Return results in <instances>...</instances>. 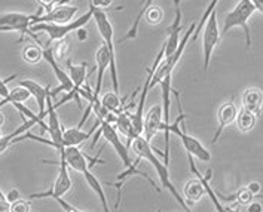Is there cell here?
Wrapping results in <instances>:
<instances>
[{"instance_id": "1", "label": "cell", "mask_w": 263, "mask_h": 212, "mask_svg": "<svg viewBox=\"0 0 263 212\" xmlns=\"http://www.w3.org/2000/svg\"><path fill=\"white\" fill-rule=\"evenodd\" d=\"M171 92L176 95V99H177V105H179V117H176V122L174 123H170V125H162V129L161 131H165V153H164V159H165V165H168V141H170V134H174L176 137L180 138L183 147L186 149L187 155H191L192 157H196L198 160L201 162H210L211 160V155L208 152L207 149L202 145V142L199 140H196L195 137L189 135L187 132H184V129H180V125L183 120H186V114L183 113L181 110V104H180V92L173 89L171 88Z\"/></svg>"}, {"instance_id": "2", "label": "cell", "mask_w": 263, "mask_h": 212, "mask_svg": "<svg viewBox=\"0 0 263 212\" xmlns=\"http://www.w3.org/2000/svg\"><path fill=\"white\" fill-rule=\"evenodd\" d=\"M131 149H133V152L137 155L139 159H144V160H147V162L152 165L153 168H155V171H156V174H158V177H159V180H161V184L165 187V190H168V192L171 193V196L177 200V203L180 205L181 208L186 212H192V209L189 208V205H186L184 199L181 198V195L177 192V188L174 187V184L171 183V180H170V172H168V166L164 165V163L156 157V153H155V150H153L152 144L146 141V140L143 138V135H140V137H137L134 141L131 142Z\"/></svg>"}, {"instance_id": "3", "label": "cell", "mask_w": 263, "mask_h": 212, "mask_svg": "<svg viewBox=\"0 0 263 212\" xmlns=\"http://www.w3.org/2000/svg\"><path fill=\"white\" fill-rule=\"evenodd\" d=\"M254 12H256V8L253 6V3L250 0H239V3L236 5L235 9H232L224 16V23H223L220 36L228 34L231 30L235 29V27H241L246 33V49L250 51L251 49V33H250L249 29V19Z\"/></svg>"}, {"instance_id": "4", "label": "cell", "mask_w": 263, "mask_h": 212, "mask_svg": "<svg viewBox=\"0 0 263 212\" xmlns=\"http://www.w3.org/2000/svg\"><path fill=\"white\" fill-rule=\"evenodd\" d=\"M94 9H96V8H94V5H92L91 0H89V9H88V12H85V14H83L81 18H78L76 21H70L67 24H49V23H41V24H33V26L30 27V30H31V33L43 31V33H46V34L49 36V40H51V42H54V40L58 42V40H61V39H66L71 31L85 27V24H88L89 19L92 18Z\"/></svg>"}, {"instance_id": "5", "label": "cell", "mask_w": 263, "mask_h": 212, "mask_svg": "<svg viewBox=\"0 0 263 212\" xmlns=\"http://www.w3.org/2000/svg\"><path fill=\"white\" fill-rule=\"evenodd\" d=\"M96 8V6H94ZM94 19L97 24V29L103 37V43L107 46L109 54H110V76L111 83H113V92L119 95V80H118V69H116V54H115V43H113V26H111L109 15L106 11L94 9Z\"/></svg>"}, {"instance_id": "6", "label": "cell", "mask_w": 263, "mask_h": 212, "mask_svg": "<svg viewBox=\"0 0 263 212\" xmlns=\"http://www.w3.org/2000/svg\"><path fill=\"white\" fill-rule=\"evenodd\" d=\"M220 29L217 23V11H213L208 16L207 23L204 24V33H202V52H204V70L207 71L213 58V52L220 40Z\"/></svg>"}, {"instance_id": "7", "label": "cell", "mask_w": 263, "mask_h": 212, "mask_svg": "<svg viewBox=\"0 0 263 212\" xmlns=\"http://www.w3.org/2000/svg\"><path fill=\"white\" fill-rule=\"evenodd\" d=\"M71 187V178H70L69 174V166L66 163V159L64 156L60 155V171H58V175H57V180L54 185L46 190V192H42V193H33L30 195V199H46V198H63Z\"/></svg>"}, {"instance_id": "8", "label": "cell", "mask_w": 263, "mask_h": 212, "mask_svg": "<svg viewBox=\"0 0 263 212\" xmlns=\"http://www.w3.org/2000/svg\"><path fill=\"white\" fill-rule=\"evenodd\" d=\"M100 135H103L104 137V140L106 142H109L111 147L115 149V152L118 153L119 156V159L124 162V166L125 168H128L133 162H131V159H129V153H128V147L125 145L124 142L121 141V138H119V135H118V131H116V128L110 125V123H107V122H101L100 123V126H98L97 131V135L94 137V141H92V145L91 147H94L96 145V142H97L98 137Z\"/></svg>"}, {"instance_id": "9", "label": "cell", "mask_w": 263, "mask_h": 212, "mask_svg": "<svg viewBox=\"0 0 263 212\" xmlns=\"http://www.w3.org/2000/svg\"><path fill=\"white\" fill-rule=\"evenodd\" d=\"M42 58L51 66V69L54 70L55 77L58 79V83H60V86H58L57 89H54L52 92H49V95L52 97V99L55 98L58 94H61V92H66V94H69L71 98L76 99V97L73 95V83H71V80H70L69 73L64 71L60 66H58V61H57L55 58H54V55H52V48L43 49Z\"/></svg>"}, {"instance_id": "10", "label": "cell", "mask_w": 263, "mask_h": 212, "mask_svg": "<svg viewBox=\"0 0 263 212\" xmlns=\"http://www.w3.org/2000/svg\"><path fill=\"white\" fill-rule=\"evenodd\" d=\"M60 155L64 156L67 166L81 172V174H83L85 171L91 169L97 163H106L103 159H100V155H97L96 157H89V156L82 153L79 150V147H64V150Z\"/></svg>"}, {"instance_id": "11", "label": "cell", "mask_w": 263, "mask_h": 212, "mask_svg": "<svg viewBox=\"0 0 263 212\" xmlns=\"http://www.w3.org/2000/svg\"><path fill=\"white\" fill-rule=\"evenodd\" d=\"M79 11L78 6H70L69 3L64 5H55L51 11L43 12L42 15H33V24L41 23H49V24H67L71 21V18Z\"/></svg>"}, {"instance_id": "12", "label": "cell", "mask_w": 263, "mask_h": 212, "mask_svg": "<svg viewBox=\"0 0 263 212\" xmlns=\"http://www.w3.org/2000/svg\"><path fill=\"white\" fill-rule=\"evenodd\" d=\"M46 117H48L46 131L49 132V137H51L48 145L54 147L58 153H61L64 150V145H63V128L60 125L57 109L54 107V101H52L51 95L46 97Z\"/></svg>"}, {"instance_id": "13", "label": "cell", "mask_w": 263, "mask_h": 212, "mask_svg": "<svg viewBox=\"0 0 263 212\" xmlns=\"http://www.w3.org/2000/svg\"><path fill=\"white\" fill-rule=\"evenodd\" d=\"M164 119H162V107L159 104L153 105L152 109L143 117V138L147 142L153 140V137L162 129Z\"/></svg>"}, {"instance_id": "14", "label": "cell", "mask_w": 263, "mask_h": 212, "mask_svg": "<svg viewBox=\"0 0 263 212\" xmlns=\"http://www.w3.org/2000/svg\"><path fill=\"white\" fill-rule=\"evenodd\" d=\"M181 29H183V24H181L180 6H176V18H174V23L165 30L168 37H166V40L164 42V58L171 57L177 51V46L180 43Z\"/></svg>"}, {"instance_id": "15", "label": "cell", "mask_w": 263, "mask_h": 212, "mask_svg": "<svg viewBox=\"0 0 263 212\" xmlns=\"http://www.w3.org/2000/svg\"><path fill=\"white\" fill-rule=\"evenodd\" d=\"M20 86L26 88L30 94V97L36 99L37 107H39V117L45 119L46 117V97L49 95V86H42L41 83L31 80V79H23L20 82Z\"/></svg>"}, {"instance_id": "16", "label": "cell", "mask_w": 263, "mask_h": 212, "mask_svg": "<svg viewBox=\"0 0 263 212\" xmlns=\"http://www.w3.org/2000/svg\"><path fill=\"white\" fill-rule=\"evenodd\" d=\"M236 114H238V109L236 105L232 102V101H228V102H223L217 112V120H219V126H217V131L213 137V144L219 141L220 135H222L223 129L226 126H229L232 122H235Z\"/></svg>"}, {"instance_id": "17", "label": "cell", "mask_w": 263, "mask_h": 212, "mask_svg": "<svg viewBox=\"0 0 263 212\" xmlns=\"http://www.w3.org/2000/svg\"><path fill=\"white\" fill-rule=\"evenodd\" d=\"M96 61H97V83H96V89L92 92L94 99L100 98V92H101V86H103V77H104V71L110 66V54L107 46L103 43L98 48L97 54H96Z\"/></svg>"}, {"instance_id": "18", "label": "cell", "mask_w": 263, "mask_h": 212, "mask_svg": "<svg viewBox=\"0 0 263 212\" xmlns=\"http://www.w3.org/2000/svg\"><path fill=\"white\" fill-rule=\"evenodd\" d=\"M189 165H191V169L194 172L195 175L198 177V180L201 181L202 184V187H204V190H205V195L210 196L211 199V202H213V205H214V208H216V212H228V208H224L222 205V202H220V198H217V195H216V192L211 188V185H210V177H211V171H207V175H201V172L198 171L196 168V165H195V160L192 156L189 155Z\"/></svg>"}, {"instance_id": "19", "label": "cell", "mask_w": 263, "mask_h": 212, "mask_svg": "<svg viewBox=\"0 0 263 212\" xmlns=\"http://www.w3.org/2000/svg\"><path fill=\"white\" fill-rule=\"evenodd\" d=\"M97 125L91 128L89 131H82L81 128H70V129H63V145L64 147H79L82 142L91 138L94 131L97 129Z\"/></svg>"}, {"instance_id": "20", "label": "cell", "mask_w": 263, "mask_h": 212, "mask_svg": "<svg viewBox=\"0 0 263 212\" xmlns=\"http://www.w3.org/2000/svg\"><path fill=\"white\" fill-rule=\"evenodd\" d=\"M67 69H69V76L71 83H73V95L76 97V101L78 104L81 105V98L78 95V91L82 88L85 83H86V62H82V64H73L71 59H67Z\"/></svg>"}, {"instance_id": "21", "label": "cell", "mask_w": 263, "mask_h": 212, "mask_svg": "<svg viewBox=\"0 0 263 212\" xmlns=\"http://www.w3.org/2000/svg\"><path fill=\"white\" fill-rule=\"evenodd\" d=\"M262 102L263 92L262 89L257 88H250L242 94V109L249 110L256 116L262 114Z\"/></svg>"}, {"instance_id": "22", "label": "cell", "mask_w": 263, "mask_h": 212, "mask_svg": "<svg viewBox=\"0 0 263 212\" xmlns=\"http://www.w3.org/2000/svg\"><path fill=\"white\" fill-rule=\"evenodd\" d=\"M115 123H116V128L126 137L128 144H131L137 137H140L137 131L134 129V125L131 122V113L128 110H124V112L116 114V122Z\"/></svg>"}, {"instance_id": "23", "label": "cell", "mask_w": 263, "mask_h": 212, "mask_svg": "<svg viewBox=\"0 0 263 212\" xmlns=\"http://www.w3.org/2000/svg\"><path fill=\"white\" fill-rule=\"evenodd\" d=\"M139 163H140V159L137 157V160H136V162H133L128 168H125V171H122V172L116 177V181H121V183L125 184L128 180H131V178H133V177H136V175H137V177H143V178H144V180L151 184L153 188L159 193V192H161V190H159V187L156 185V183L153 181L152 178H151L144 171L139 169Z\"/></svg>"}, {"instance_id": "24", "label": "cell", "mask_w": 263, "mask_h": 212, "mask_svg": "<svg viewBox=\"0 0 263 212\" xmlns=\"http://www.w3.org/2000/svg\"><path fill=\"white\" fill-rule=\"evenodd\" d=\"M36 125V122H33V120H30V119H26V117H23V125L21 126H18L15 129L12 134H8V135H3L2 138H0V155L2 153H5L11 145H12V140H14L15 137H18V135H23L24 132H28L31 128Z\"/></svg>"}, {"instance_id": "25", "label": "cell", "mask_w": 263, "mask_h": 212, "mask_svg": "<svg viewBox=\"0 0 263 212\" xmlns=\"http://www.w3.org/2000/svg\"><path fill=\"white\" fill-rule=\"evenodd\" d=\"M83 177H85V181L86 184L97 193L98 199H100V202H101V206H103V211L104 212H110L109 209V203H107V198H106V193H104V190H103V185L101 183L98 181V178L91 172V169L85 171L82 174Z\"/></svg>"}, {"instance_id": "26", "label": "cell", "mask_w": 263, "mask_h": 212, "mask_svg": "<svg viewBox=\"0 0 263 212\" xmlns=\"http://www.w3.org/2000/svg\"><path fill=\"white\" fill-rule=\"evenodd\" d=\"M183 195L191 203H195V202H198L199 199L205 195V190H204V187H202V184H201L199 180H191L184 185Z\"/></svg>"}, {"instance_id": "27", "label": "cell", "mask_w": 263, "mask_h": 212, "mask_svg": "<svg viewBox=\"0 0 263 212\" xmlns=\"http://www.w3.org/2000/svg\"><path fill=\"white\" fill-rule=\"evenodd\" d=\"M256 119H257L256 114H253L246 109H241L236 114V126L241 132H249L256 125Z\"/></svg>"}, {"instance_id": "28", "label": "cell", "mask_w": 263, "mask_h": 212, "mask_svg": "<svg viewBox=\"0 0 263 212\" xmlns=\"http://www.w3.org/2000/svg\"><path fill=\"white\" fill-rule=\"evenodd\" d=\"M42 51L41 48L37 45H30V46H26L24 51H23V58L24 61L28 62V64H37L42 61Z\"/></svg>"}, {"instance_id": "29", "label": "cell", "mask_w": 263, "mask_h": 212, "mask_svg": "<svg viewBox=\"0 0 263 212\" xmlns=\"http://www.w3.org/2000/svg\"><path fill=\"white\" fill-rule=\"evenodd\" d=\"M219 2H220V0H211V2L208 3L205 12L202 14L201 19H199V24H196V27H195L194 34H192V40H196V39H198V36H199V33H201V29H204V24L207 23L208 16L211 15L213 11H216V6H217V3H219Z\"/></svg>"}, {"instance_id": "30", "label": "cell", "mask_w": 263, "mask_h": 212, "mask_svg": "<svg viewBox=\"0 0 263 212\" xmlns=\"http://www.w3.org/2000/svg\"><path fill=\"white\" fill-rule=\"evenodd\" d=\"M144 16H146V19H147V23L149 24H153V26H156V24H159L162 19H164V12H162V9L159 8V6H149V9L144 12Z\"/></svg>"}, {"instance_id": "31", "label": "cell", "mask_w": 263, "mask_h": 212, "mask_svg": "<svg viewBox=\"0 0 263 212\" xmlns=\"http://www.w3.org/2000/svg\"><path fill=\"white\" fill-rule=\"evenodd\" d=\"M70 52V43L66 39L58 40L55 48H52V55L55 59H61V58L67 57V54Z\"/></svg>"}, {"instance_id": "32", "label": "cell", "mask_w": 263, "mask_h": 212, "mask_svg": "<svg viewBox=\"0 0 263 212\" xmlns=\"http://www.w3.org/2000/svg\"><path fill=\"white\" fill-rule=\"evenodd\" d=\"M234 196H235V200L238 205H249L250 202H253V198H254V196L250 193L247 187L239 188Z\"/></svg>"}, {"instance_id": "33", "label": "cell", "mask_w": 263, "mask_h": 212, "mask_svg": "<svg viewBox=\"0 0 263 212\" xmlns=\"http://www.w3.org/2000/svg\"><path fill=\"white\" fill-rule=\"evenodd\" d=\"M11 212H30V202L18 199L14 203H11Z\"/></svg>"}, {"instance_id": "34", "label": "cell", "mask_w": 263, "mask_h": 212, "mask_svg": "<svg viewBox=\"0 0 263 212\" xmlns=\"http://www.w3.org/2000/svg\"><path fill=\"white\" fill-rule=\"evenodd\" d=\"M15 77H16V74H12V76H11V77H8V79H2V77H0V99L6 98V97L9 95L8 83H9V82H12Z\"/></svg>"}, {"instance_id": "35", "label": "cell", "mask_w": 263, "mask_h": 212, "mask_svg": "<svg viewBox=\"0 0 263 212\" xmlns=\"http://www.w3.org/2000/svg\"><path fill=\"white\" fill-rule=\"evenodd\" d=\"M247 188H249V192L253 196H262V185H260V183L251 181V183H249V185H247Z\"/></svg>"}, {"instance_id": "36", "label": "cell", "mask_w": 263, "mask_h": 212, "mask_svg": "<svg viewBox=\"0 0 263 212\" xmlns=\"http://www.w3.org/2000/svg\"><path fill=\"white\" fill-rule=\"evenodd\" d=\"M20 199V190L18 188H11L6 195H5V200L9 202V203H14L15 200Z\"/></svg>"}, {"instance_id": "37", "label": "cell", "mask_w": 263, "mask_h": 212, "mask_svg": "<svg viewBox=\"0 0 263 212\" xmlns=\"http://www.w3.org/2000/svg\"><path fill=\"white\" fill-rule=\"evenodd\" d=\"M39 3H41V6H42V9L43 11H51L55 5H58L60 3V0H37Z\"/></svg>"}, {"instance_id": "38", "label": "cell", "mask_w": 263, "mask_h": 212, "mask_svg": "<svg viewBox=\"0 0 263 212\" xmlns=\"http://www.w3.org/2000/svg\"><path fill=\"white\" fill-rule=\"evenodd\" d=\"M113 0H91V3L97 8V9H101V11H106L109 6L111 5Z\"/></svg>"}, {"instance_id": "39", "label": "cell", "mask_w": 263, "mask_h": 212, "mask_svg": "<svg viewBox=\"0 0 263 212\" xmlns=\"http://www.w3.org/2000/svg\"><path fill=\"white\" fill-rule=\"evenodd\" d=\"M247 211L249 212H263L262 203H259V202H250L249 205H247Z\"/></svg>"}, {"instance_id": "40", "label": "cell", "mask_w": 263, "mask_h": 212, "mask_svg": "<svg viewBox=\"0 0 263 212\" xmlns=\"http://www.w3.org/2000/svg\"><path fill=\"white\" fill-rule=\"evenodd\" d=\"M0 212H11V203L6 202L5 199L0 200Z\"/></svg>"}, {"instance_id": "41", "label": "cell", "mask_w": 263, "mask_h": 212, "mask_svg": "<svg viewBox=\"0 0 263 212\" xmlns=\"http://www.w3.org/2000/svg\"><path fill=\"white\" fill-rule=\"evenodd\" d=\"M78 31V39L81 40V42H85L86 39H88V31L86 30L83 29H79V30H76Z\"/></svg>"}, {"instance_id": "42", "label": "cell", "mask_w": 263, "mask_h": 212, "mask_svg": "<svg viewBox=\"0 0 263 212\" xmlns=\"http://www.w3.org/2000/svg\"><path fill=\"white\" fill-rule=\"evenodd\" d=\"M253 3V6L256 8V12H263V0H250Z\"/></svg>"}, {"instance_id": "43", "label": "cell", "mask_w": 263, "mask_h": 212, "mask_svg": "<svg viewBox=\"0 0 263 212\" xmlns=\"http://www.w3.org/2000/svg\"><path fill=\"white\" fill-rule=\"evenodd\" d=\"M228 212H239V205H236V208H229Z\"/></svg>"}, {"instance_id": "44", "label": "cell", "mask_w": 263, "mask_h": 212, "mask_svg": "<svg viewBox=\"0 0 263 212\" xmlns=\"http://www.w3.org/2000/svg\"><path fill=\"white\" fill-rule=\"evenodd\" d=\"M173 2H174V5H176V6H180V3L181 2H184V0H173Z\"/></svg>"}, {"instance_id": "45", "label": "cell", "mask_w": 263, "mask_h": 212, "mask_svg": "<svg viewBox=\"0 0 263 212\" xmlns=\"http://www.w3.org/2000/svg\"><path fill=\"white\" fill-rule=\"evenodd\" d=\"M70 0H60V3L58 5H64V3H69Z\"/></svg>"}, {"instance_id": "46", "label": "cell", "mask_w": 263, "mask_h": 212, "mask_svg": "<svg viewBox=\"0 0 263 212\" xmlns=\"http://www.w3.org/2000/svg\"><path fill=\"white\" fill-rule=\"evenodd\" d=\"M3 199H5V193H3V192L0 190V200H3Z\"/></svg>"}, {"instance_id": "47", "label": "cell", "mask_w": 263, "mask_h": 212, "mask_svg": "<svg viewBox=\"0 0 263 212\" xmlns=\"http://www.w3.org/2000/svg\"><path fill=\"white\" fill-rule=\"evenodd\" d=\"M2 137H3V135H2V129H0V138H2Z\"/></svg>"}, {"instance_id": "48", "label": "cell", "mask_w": 263, "mask_h": 212, "mask_svg": "<svg viewBox=\"0 0 263 212\" xmlns=\"http://www.w3.org/2000/svg\"><path fill=\"white\" fill-rule=\"evenodd\" d=\"M158 212H161V209H159V211H158Z\"/></svg>"}]
</instances>
